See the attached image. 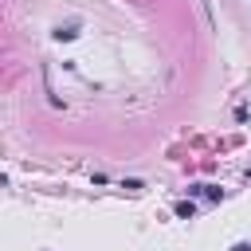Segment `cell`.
I'll return each mask as SVG.
<instances>
[{
	"mask_svg": "<svg viewBox=\"0 0 251 251\" xmlns=\"http://www.w3.org/2000/svg\"><path fill=\"white\" fill-rule=\"evenodd\" d=\"M231 251H251V243H231Z\"/></svg>",
	"mask_w": 251,
	"mask_h": 251,
	"instance_id": "277c9868",
	"label": "cell"
},
{
	"mask_svg": "<svg viewBox=\"0 0 251 251\" xmlns=\"http://www.w3.org/2000/svg\"><path fill=\"white\" fill-rule=\"evenodd\" d=\"M176 216H180V220H192V216H196V204H192V200H180V204H176Z\"/></svg>",
	"mask_w": 251,
	"mask_h": 251,
	"instance_id": "6da1fadb",
	"label": "cell"
},
{
	"mask_svg": "<svg viewBox=\"0 0 251 251\" xmlns=\"http://www.w3.org/2000/svg\"><path fill=\"white\" fill-rule=\"evenodd\" d=\"M204 196H208V200H224V188H216V184H204Z\"/></svg>",
	"mask_w": 251,
	"mask_h": 251,
	"instance_id": "7a4b0ae2",
	"label": "cell"
},
{
	"mask_svg": "<svg viewBox=\"0 0 251 251\" xmlns=\"http://www.w3.org/2000/svg\"><path fill=\"white\" fill-rule=\"evenodd\" d=\"M122 188H129V192H141V188H145V184H141V180H137V176H129V180H122Z\"/></svg>",
	"mask_w": 251,
	"mask_h": 251,
	"instance_id": "3957f363",
	"label": "cell"
}]
</instances>
